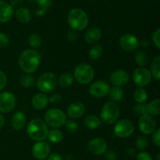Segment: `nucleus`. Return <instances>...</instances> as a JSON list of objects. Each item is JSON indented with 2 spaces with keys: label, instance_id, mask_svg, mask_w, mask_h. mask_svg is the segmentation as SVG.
<instances>
[{
  "label": "nucleus",
  "instance_id": "obj_1",
  "mask_svg": "<svg viewBox=\"0 0 160 160\" xmlns=\"http://www.w3.org/2000/svg\"><path fill=\"white\" fill-rule=\"evenodd\" d=\"M41 63L40 54L35 50H25L20 53L19 64L23 72L30 74L38 68Z\"/></svg>",
  "mask_w": 160,
  "mask_h": 160
},
{
  "label": "nucleus",
  "instance_id": "obj_2",
  "mask_svg": "<svg viewBox=\"0 0 160 160\" xmlns=\"http://www.w3.org/2000/svg\"><path fill=\"white\" fill-rule=\"evenodd\" d=\"M27 133L31 139L37 141H45L48 136V125L41 119H34L30 121L27 127Z\"/></svg>",
  "mask_w": 160,
  "mask_h": 160
},
{
  "label": "nucleus",
  "instance_id": "obj_3",
  "mask_svg": "<svg viewBox=\"0 0 160 160\" xmlns=\"http://www.w3.org/2000/svg\"><path fill=\"white\" fill-rule=\"evenodd\" d=\"M67 20L70 28L75 31H82L88 24V17L85 11L80 8H73L69 12Z\"/></svg>",
  "mask_w": 160,
  "mask_h": 160
},
{
  "label": "nucleus",
  "instance_id": "obj_4",
  "mask_svg": "<svg viewBox=\"0 0 160 160\" xmlns=\"http://www.w3.org/2000/svg\"><path fill=\"white\" fill-rule=\"evenodd\" d=\"M120 116V108L114 101H108L101 111V120L106 125L115 123Z\"/></svg>",
  "mask_w": 160,
  "mask_h": 160
},
{
  "label": "nucleus",
  "instance_id": "obj_5",
  "mask_svg": "<svg viewBox=\"0 0 160 160\" xmlns=\"http://www.w3.org/2000/svg\"><path fill=\"white\" fill-rule=\"evenodd\" d=\"M67 121L66 114L59 108H51L45 114V122L52 128L62 126Z\"/></svg>",
  "mask_w": 160,
  "mask_h": 160
},
{
  "label": "nucleus",
  "instance_id": "obj_6",
  "mask_svg": "<svg viewBox=\"0 0 160 160\" xmlns=\"http://www.w3.org/2000/svg\"><path fill=\"white\" fill-rule=\"evenodd\" d=\"M95 76L93 67L88 64H81L74 70V78L79 83L86 85L90 83Z\"/></svg>",
  "mask_w": 160,
  "mask_h": 160
},
{
  "label": "nucleus",
  "instance_id": "obj_7",
  "mask_svg": "<svg viewBox=\"0 0 160 160\" xmlns=\"http://www.w3.org/2000/svg\"><path fill=\"white\" fill-rule=\"evenodd\" d=\"M57 83V78L54 74L52 72H45L38 78L37 81V86L42 92L50 93L56 89Z\"/></svg>",
  "mask_w": 160,
  "mask_h": 160
},
{
  "label": "nucleus",
  "instance_id": "obj_8",
  "mask_svg": "<svg viewBox=\"0 0 160 160\" xmlns=\"http://www.w3.org/2000/svg\"><path fill=\"white\" fill-rule=\"evenodd\" d=\"M134 130V125L131 121L128 119H121L118 121L114 126V133L118 137H129Z\"/></svg>",
  "mask_w": 160,
  "mask_h": 160
},
{
  "label": "nucleus",
  "instance_id": "obj_9",
  "mask_svg": "<svg viewBox=\"0 0 160 160\" xmlns=\"http://www.w3.org/2000/svg\"><path fill=\"white\" fill-rule=\"evenodd\" d=\"M16 105V97L12 93L6 91L0 93V111L9 113L14 109Z\"/></svg>",
  "mask_w": 160,
  "mask_h": 160
},
{
  "label": "nucleus",
  "instance_id": "obj_10",
  "mask_svg": "<svg viewBox=\"0 0 160 160\" xmlns=\"http://www.w3.org/2000/svg\"><path fill=\"white\" fill-rule=\"evenodd\" d=\"M152 78V76L150 71L145 67H138V68L135 69L133 73V79H134V83L140 87L148 86L151 82Z\"/></svg>",
  "mask_w": 160,
  "mask_h": 160
},
{
  "label": "nucleus",
  "instance_id": "obj_11",
  "mask_svg": "<svg viewBox=\"0 0 160 160\" xmlns=\"http://www.w3.org/2000/svg\"><path fill=\"white\" fill-rule=\"evenodd\" d=\"M138 125L141 132L145 134H151L156 130V122L152 115L145 114L141 115L138 120Z\"/></svg>",
  "mask_w": 160,
  "mask_h": 160
},
{
  "label": "nucleus",
  "instance_id": "obj_12",
  "mask_svg": "<svg viewBox=\"0 0 160 160\" xmlns=\"http://www.w3.org/2000/svg\"><path fill=\"white\" fill-rule=\"evenodd\" d=\"M109 85L106 82L102 80H98L95 82L89 87V93L94 97L101 98L108 95L109 92Z\"/></svg>",
  "mask_w": 160,
  "mask_h": 160
},
{
  "label": "nucleus",
  "instance_id": "obj_13",
  "mask_svg": "<svg viewBox=\"0 0 160 160\" xmlns=\"http://www.w3.org/2000/svg\"><path fill=\"white\" fill-rule=\"evenodd\" d=\"M120 45L124 51L134 52L139 46V42L134 35L127 33L120 37Z\"/></svg>",
  "mask_w": 160,
  "mask_h": 160
},
{
  "label": "nucleus",
  "instance_id": "obj_14",
  "mask_svg": "<svg viewBox=\"0 0 160 160\" xmlns=\"http://www.w3.org/2000/svg\"><path fill=\"white\" fill-rule=\"evenodd\" d=\"M88 147L90 152H92L94 155H101L106 152L107 143L102 138L95 137L89 141Z\"/></svg>",
  "mask_w": 160,
  "mask_h": 160
},
{
  "label": "nucleus",
  "instance_id": "obj_15",
  "mask_svg": "<svg viewBox=\"0 0 160 160\" xmlns=\"http://www.w3.org/2000/svg\"><path fill=\"white\" fill-rule=\"evenodd\" d=\"M50 152L49 144L45 141H38L32 147V154L34 158L43 160L48 156Z\"/></svg>",
  "mask_w": 160,
  "mask_h": 160
},
{
  "label": "nucleus",
  "instance_id": "obj_16",
  "mask_svg": "<svg viewBox=\"0 0 160 160\" xmlns=\"http://www.w3.org/2000/svg\"><path fill=\"white\" fill-rule=\"evenodd\" d=\"M110 82L114 86L121 87L129 82V75L123 70H117L111 75Z\"/></svg>",
  "mask_w": 160,
  "mask_h": 160
},
{
  "label": "nucleus",
  "instance_id": "obj_17",
  "mask_svg": "<svg viewBox=\"0 0 160 160\" xmlns=\"http://www.w3.org/2000/svg\"><path fill=\"white\" fill-rule=\"evenodd\" d=\"M13 7L7 2L0 0V23H6L13 15Z\"/></svg>",
  "mask_w": 160,
  "mask_h": 160
},
{
  "label": "nucleus",
  "instance_id": "obj_18",
  "mask_svg": "<svg viewBox=\"0 0 160 160\" xmlns=\"http://www.w3.org/2000/svg\"><path fill=\"white\" fill-rule=\"evenodd\" d=\"M85 111V107L81 102H73L67 109V115L71 119H79Z\"/></svg>",
  "mask_w": 160,
  "mask_h": 160
},
{
  "label": "nucleus",
  "instance_id": "obj_19",
  "mask_svg": "<svg viewBox=\"0 0 160 160\" xmlns=\"http://www.w3.org/2000/svg\"><path fill=\"white\" fill-rule=\"evenodd\" d=\"M26 124V116L22 111H17L14 113L11 119V125L15 130H20Z\"/></svg>",
  "mask_w": 160,
  "mask_h": 160
},
{
  "label": "nucleus",
  "instance_id": "obj_20",
  "mask_svg": "<svg viewBox=\"0 0 160 160\" xmlns=\"http://www.w3.org/2000/svg\"><path fill=\"white\" fill-rule=\"evenodd\" d=\"M31 103H32L34 108L37 110H42L48 104V98L45 93H38L33 97Z\"/></svg>",
  "mask_w": 160,
  "mask_h": 160
},
{
  "label": "nucleus",
  "instance_id": "obj_21",
  "mask_svg": "<svg viewBox=\"0 0 160 160\" xmlns=\"http://www.w3.org/2000/svg\"><path fill=\"white\" fill-rule=\"evenodd\" d=\"M102 37V31L98 28H92L86 31L84 35V40L89 44L95 43Z\"/></svg>",
  "mask_w": 160,
  "mask_h": 160
},
{
  "label": "nucleus",
  "instance_id": "obj_22",
  "mask_svg": "<svg viewBox=\"0 0 160 160\" xmlns=\"http://www.w3.org/2000/svg\"><path fill=\"white\" fill-rule=\"evenodd\" d=\"M16 18L20 22V23L23 24H27L29 23L31 20V13L30 12V10L27 8L21 7L19 8L16 11Z\"/></svg>",
  "mask_w": 160,
  "mask_h": 160
},
{
  "label": "nucleus",
  "instance_id": "obj_23",
  "mask_svg": "<svg viewBox=\"0 0 160 160\" xmlns=\"http://www.w3.org/2000/svg\"><path fill=\"white\" fill-rule=\"evenodd\" d=\"M100 124H101V120L98 116L95 115H88L84 119V125L88 129L95 130L99 126Z\"/></svg>",
  "mask_w": 160,
  "mask_h": 160
},
{
  "label": "nucleus",
  "instance_id": "obj_24",
  "mask_svg": "<svg viewBox=\"0 0 160 160\" xmlns=\"http://www.w3.org/2000/svg\"><path fill=\"white\" fill-rule=\"evenodd\" d=\"M148 114L150 115H158L160 113V100L159 98L152 100L147 104Z\"/></svg>",
  "mask_w": 160,
  "mask_h": 160
},
{
  "label": "nucleus",
  "instance_id": "obj_25",
  "mask_svg": "<svg viewBox=\"0 0 160 160\" xmlns=\"http://www.w3.org/2000/svg\"><path fill=\"white\" fill-rule=\"evenodd\" d=\"M73 83V76L71 73H64L59 77L58 83L62 88H67L71 86Z\"/></svg>",
  "mask_w": 160,
  "mask_h": 160
},
{
  "label": "nucleus",
  "instance_id": "obj_26",
  "mask_svg": "<svg viewBox=\"0 0 160 160\" xmlns=\"http://www.w3.org/2000/svg\"><path fill=\"white\" fill-rule=\"evenodd\" d=\"M134 60L140 67H144L148 64V55L143 50H138L134 54Z\"/></svg>",
  "mask_w": 160,
  "mask_h": 160
},
{
  "label": "nucleus",
  "instance_id": "obj_27",
  "mask_svg": "<svg viewBox=\"0 0 160 160\" xmlns=\"http://www.w3.org/2000/svg\"><path fill=\"white\" fill-rule=\"evenodd\" d=\"M108 94L113 101H120L123 97V91L120 86H112Z\"/></svg>",
  "mask_w": 160,
  "mask_h": 160
},
{
  "label": "nucleus",
  "instance_id": "obj_28",
  "mask_svg": "<svg viewBox=\"0 0 160 160\" xmlns=\"http://www.w3.org/2000/svg\"><path fill=\"white\" fill-rule=\"evenodd\" d=\"M134 97L138 104H144L148 99V93L143 87H138L134 92Z\"/></svg>",
  "mask_w": 160,
  "mask_h": 160
},
{
  "label": "nucleus",
  "instance_id": "obj_29",
  "mask_svg": "<svg viewBox=\"0 0 160 160\" xmlns=\"http://www.w3.org/2000/svg\"><path fill=\"white\" fill-rule=\"evenodd\" d=\"M151 74L152 76H154L157 81H159L160 79V57L156 56L153 60L152 63L151 65Z\"/></svg>",
  "mask_w": 160,
  "mask_h": 160
},
{
  "label": "nucleus",
  "instance_id": "obj_30",
  "mask_svg": "<svg viewBox=\"0 0 160 160\" xmlns=\"http://www.w3.org/2000/svg\"><path fill=\"white\" fill-rule=\"evenodd\" d=\"M51 142L52 143H59L62 141V138H63V134L60 130H57V129H53L52 130H48V136Z\"/></svg>",
  "mask_w": 160,
  "mask_h": 160
},
{
  "label": "nucleus",
  "instance_id": "obj_31",
  "mask_svg": "<svg viewBox=\"0 0 160 160\" xmlns=\"http://www.w3.org/2000/svg\"><path fill=\"white\" fill-rule=\"evenodd\" d=\"M103 53V48L100 44H95L89 50V57L92 60H98L101 57Z\"/></svg>",
  "mask_w": 160,
  "mask_h": 160
},
{
  "label": "nucleus",
  "instance_id": "obj_32",
  "mask_svg": "<svg viewBox=\"0 0 160 160\" xmlns=\"http://www.w3.org/2000/svg\"><path fill=\"white\" fill-rule=\"evenodd\" d=\"M28 44L32 47L33 49H38L42 45V40L38 34L32 33L28 36Z\"/></svg>",
  "mask_w": 160,
  "mask_h": 160
},
{
  "label": "nucleus",
  "instance_id": "obj_33",
  "mask_svg": "<svg viewBox=\"0 0 160 160\" xmlns=\"http://www.w3.org/2000/svg\"><path fill=\"white\" fill-rule=\"evenodd\" d=\"M20 83L23 87H32L34 84V78L29 74H25L20 76Z\"/></svg>",
  "mask_w": 160,
  "mask_h": 160
},
{
  "label": "nucleus",
  "instance_id": "obj_34",
  "mask_svg": "<svg viewBox=\"0 0 160 160\" xmlns=\"http://www.w3.org/2000/svg\"><path fill=\"white\" fill-rule=\"evenodd\" d=\"M148 144V140L145 136H140L135 141V145L138 150H144Z\"/></svg>",
  "mask_w": 160,
  "mask_h": 160
},
{
  "label": "nucleus",
  "instance_id": "obj_35",
  "mask_svg": "<svg viewBox=\"0 0 160 160\" xmlns=\"http://www.w3.org/2000/svg\"><path fill=\"white\" fill-rule=\"evenodd\" d=\"M133 111L135 114L142 115L148 114V109H147V104H138L134 105L133 108Z\"/></svg>",
  "mask_w": 160,
  "mask_h": 160
},
{
  "label": "nucleus",
  "instance_id": "obj_36",
  "mask_svg": "<svg viewBox=\"0 0 160 160\" xmlns=\"http://www.w3.org/2000/svg\"><path fill=\"white\" fill-rule=\"evenodd\" d=\"M63 125H65L66 130L70 132V133H75L78 130V123L73 120H67Z\"/></svg>",
  "mask_w": 160,
  "mask_h": 160
},
{
  "label": "nucleus",
  "instance_id": "obj_37",
  "mask_svg": "<svg viewBox=\"0 0 160 160\" xmlns=\"http://www.w3.org/2000/svg\"><path fill=\"white\" fill-rule=\"evenodd\" d=\"M9 39L5 33L0 32V49H4L9 45Z\"/></svg>",
  "mask_w": 160,
  "mask_h": 160
},
{
  "label": "nucleus",
  "instance_id": "obj_38",
  "mask_svg": "<svg viewBox=\"0 0 160 160\" xmlns=\"http://www.w3.org/2000/svg\"><path fill=\"white\" fill-rule=\"evenodd\" d=\"M152 40L158 49L160 48V30L158 28L154 31L152 35Z\"/></svg>",
  "mask_w": 160,
  "mask_h": 160
},
{
  "label": "nucleus",
  "instance_id": "obj_39",
  "mask_svg": "<svg viewBox=\"0 0 160 160\" xmlns=\"http://www.w3.org/2000/svg\"><path fill=\"white\" fill-rule=\"evenodd\" d=\"M53 0H38L37 3L40 7L47 9L52 5Z\"/></svg>",
  "mask_w": 160,
  "mask_h": 160
},
{
  "label": "nucleus",
  "instance_id": "obj_40",
  "mask_svg": "<svg viewBox=\"0 0 160 160\" xmlns=\"http://www.w3.org/2000/svg\"><path fill=\"white\" fill-rule=\"evenodd\" d=\"M7 83V78L6 75L2 71L0 70V90L4 89Z\"/></svg>",
  "mask_w": 160,
  "mask_h": 160
},
{
  "label": "nucleus",
  "instance_id": "obj_41",
  "mask_svg": "<svg viewBox=\"0 0 160 160\" xmlns=\"http://www.w3.org/2000/svg\"><path fill=\"white\" fill-rule=\"evenodd\" d=\"M153 136H152V141L157 147L160 146V130L157 129L153 132Z\"/></svg>",
  "mask_w": 160,
  "mask_h": 160
},
{
  "label": "nucleus",
  "instance_id": "obj_42",
  "mask_svg": "<svg viewBox=\"0 0 160 160\" xmlns=\"http://www.w3.org/2000/svg\"><path fill=\"white\" fill-rule=\"evenodd\" d=\"M136 160H152V158L148 152H142L138 154L137 157H136Z\"/></svg>",
  "mask_w": 160,
  "mask_h": 160
},
{
  "label": "nucleus",
  "instance_id": "obj_43",
  "mask_svg": "<svg viewBox=\"0 0 160 160\" xmlns=\"http://www.w3.org/2000/svg\"><path fill=\"white\" fill-rule=\"evenodd\" d=\"M61 100H62V97L59 93H56L52 94L49 98H48V100L52 104L59 103L61 101Z\"/></svg>",
  "mask_w": 160,
  "mask_h": 160
},
{
  "label": "nucleus",
  "instance_id": "obj_44",
  "mask_svg": "<svg viewBox=\"0 0 160 160\" xmlns=\"http://www.w3.org/2000/svg\"><path fill=\"white\" fill-rule=\"evenodd\" d=\"M105 157L107 160H117V155L116 152L112 150H109L105 152Z\"/></svg>",
  "mask_w": 160,
  "mask_h": 160
},
{
  "label": "nucleus",
  "instance_id": "obj_45",
  "mask_svg": "<svg viewBox=\"0 0 160 160\" xmlns=\"http://www.w3.org/2000/svg\"><path fill=\"white\" fill-rule=\"evenodd\" d=\"M67 38H68V39L70 42H74L77 39V38H78V33H77V31L73 29L70 30L68 32V34H67Z\"/></svg>",
  "mask_w": 160,
  "mask_h": 160
},
{
  "label": "nucleus",
  "instance_id": "obj_46",
  "mask_svg": "<svg viewBox=\"0 0 160 160\" xmlns=\"http://www.w3.org/2000/svg\"><path fill=\"white\" fill-rule=\"evenodd\" d=\"M48 160H63L62 155L59 153H52L48 155Z\"/></svg>",
  "mask_w": 160,
  "mask_h": 160
},
{
  "label": "nucleus",
  "instance_id": "obj_47",
  "mask_svg": "<svg viewBox=\"0 0 160 160\" xmlns=\"http://www.w3.org/2000/svg\"><path fill=\"white\" fill-rule=\"evenodd\" d=\"M46 10L47 9H44V8H42L39 6V7L36 9L35 14L37 16H39V17H40V16L44 15V14H45V13L46 12Z\"/></svg>",
  "mask_w": 160,
  "mask_h": 160
},
{
  "label": "nucleus",
  "instance_id": "obj_48",
  "mask_svg": "<svg viewBox=\"0 0 160 160\" xmlns=\"http://www.w3.org/2000/svg\"><path fill=\"white\" fill-rule=\"evenodd\" d=\"M127 155L130 157H134L136 155V151L134 148H128L127 149Z\"/></svg>",
  "mask_w": 160,
  "mask_h": 160
},
{
  "label": "nucleus",
  "instance_id": "obj_49",
  "mask_svg": "<svg viewBox=\"0 0 160 160\" xmlns=\"http://www.w3.org/2000/svg\"><path fill=\"white\" fill-rule=\"evenodd\" d=\"M22 3V0H11V3L10 5L14 7V6H18L20 5H21Z\"/></svg>",
  "mask_w": 160,
  "mask_h": 160
},
{
  "label": "nucleus",
  "instance_id": "obj_50",
  "mask_svg": "<svg viewBox=\"0 0 160 160\" xmlns=\"http://www.w3.org/2000/svg\"><path fill=\"white\" fill-rule=\"evenodd\" d=\"M139 45H141L143 47H148L149 46V42L147 39H143V40L141 42V43H139Z\"/></svg>",
  "mask_w": 160,
  "mask_h": 160
},
{
  "label": "nucleus",
  "instance_id": "obj_51",
  "mask_svg": "<svg viewBox=\"0 0 160 160\" xmlns=\"http://www.w3.org/2000/svg\"><path fill=\"white\" fill-rule=\"evenodd\" d=\"M5 124V118L2 115V113H0V129H2L3 127Z\"/></svg>",
  "mask_w": 160,
  "mask_h": 160
},
{
  "label": "nucleus",
  "instance_id": "obj_52",
  "mask_svg": "<svg viewBox=\"0 0 160 160\" xmlns=\"http://www.w3.org/2000/svg\"><path fill=\"white\" fill-rule=\"evenodd\" d=\"M28 2H29V3H37L38 0H27Z\"/></svg>",
  "mask_w": 160,
  "mask_h": 160
},
{
  "label": "nucleus",
  "instance_id": "obj_53",
  "mask_svg": "<svg viewBox=\"0 0 160 160\" xmlns=\"http://www.w3.org/2000/svg\"><path fill=\"white\" fill-rule=\"evenodd\" d=\"M159 157H160V155H159V154H158V155H157V157H156V160H160Z\"/></svg>",
  "mask_w": 160,
  "mask_h": 160
},
{
  "label": "nucleus",
  "instance_id": "obj_54",
  "mask_svg": "<svg viewBox=\"0 0 160 160\" xmlns=\"http://www.w3.org/2000/svg\"><path fill=\"white\" fill-rule=\"evenodd\" d=\"M95 1H96V0H95Z\"/></svg>",
  "mask_w": 160,
  "mask_h": 160
}]
</instances>
